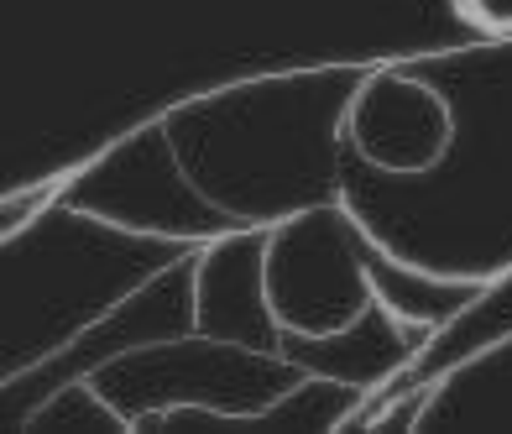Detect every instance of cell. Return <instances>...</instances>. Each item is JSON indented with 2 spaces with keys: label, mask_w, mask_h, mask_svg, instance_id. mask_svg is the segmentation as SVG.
Masks as SVG:
<instances>
[{
  "label": "cell",
  "mask_w": 512,
  "mask_h": 434,
  "mask_svg": "<svg viewBox=\"0 0 512 434\" xmlns=\"http://www.w3.org/2000/svg\"><path fill=\"white\" fill-rule=\"evenodd\" d=\"M262 236L267 231H225L194 251V330L256 351H288L262 293Z\"/></svg>",
  "instance_id": "obj_6"
},
{
  "label": "cell",
  "mask_w": 512,
  "mask_h": 434,
  "mask_svg": "<svg viewBox=\"0 0 512 434\" xmlns=\"http://www.w3.org/2000/svg\"><path fill=\"white\" fill-rule=\"evenodd\" d=\"M502 340H512V267L492 272V278L481 283V293L450 319V325H439L398 372H387L377 387H371L366 408L371 403H387V398H403V393H418V387L450 382L465 361H476L481 351L502 346Z\"/></svg>",
  "instance_id": "obj_7"
},
{
  "label": "cell",
  "mask_w": 512,
  "mask_h": 434,
  "mask_svg": "<svg viewBox=\"0 0 512 434\" xmlns=\"http://www.w3.org/2000/svg\"><path fill=\"white\" fill-rule=\"evenodd\" d=\"M361 68H298L183 100L168 116L178 168L230 231H267L283 215L345 194V105Z\"/></svg>",
  "instance_id": "obj_1"
},
{
  "label": "cell",
  "mask_w": 512,
  "mask_h": 434,
  "mask_svg": "<svg viewBox=\"0 0 512 434\" xmlns=\"http://www.w3.org/2000/svg\"><path fill=\"white\" fill-rule=\"evenodd\" d=\"M131 419V429H183V424H256L283 403L309 367L293 351H256L220 335H168L84 372Z\"/></svg>",
  "instance_id": "obj_2"
},
{
  "label": "cell",
  "mask_w": 512,
  "mask_h": 434,
  "mask_svg": "<svg viewBox=\"0 0 512 434\" xmlns=\"http://www.w3.org/2000/svg\"><path fill=\"white\" fill-rule=\"evenodd\" d=\"M63 204L89 220H105L131 236H162L178 246H204L230 225L199 199L189 173L178 168L162 121L142 126L126 142L105 147L79 173H63Z\"/></svg>",
  "instance_id": "obj_4"
},
{
  "label": "cell",
  "mask_w": 512,
  "mask_h": 434,
  "mask_svg": "<svg viewBox=\"0 0 512 434\" xmlns=\"http://www.w3.org/2000/svg\"><path fill=\"white\" fill-rule=\"evenodd\" d=\"M455 105L403 63H366L345 105V147L382 178H429L455 147Z\"/></svg>",
  "instance_id": "obj_5"
},
{
  "label": "cell",
  "mask_w": 512,
  "mask_h": 434,
  "mask_svg": "<svg viewBox=\"0 0 512 434\" xmlns=\"http://www.w3.org/2000/svg\"><path fill=\"white\" fill-rule=\"evenodd\" d=\"M465 21H476L492 37H512V0H455Z\"/></svg>",
  "instance_id": "obj_8"
},
{
  "label": "cell",
  "mask_w": 512,
  "mask_h": 434,
  "mask_svg": "<svg viewBox=\"0 0 512 434\" xmlns=\"http://www.w3.org/2000/svg\"><path fill=\"white\" fill-rule=\"evenodd\" d=\"M387 241L351 210V199H319L283 215L262 236V293L277 330L304 346H330L382 309Z\"/></svg>",
  "instance_id": "obj_3"
}]
</instances>
